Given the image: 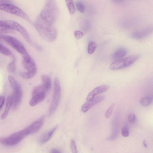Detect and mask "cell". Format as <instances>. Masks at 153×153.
Returning <instances> with one entry per match:
<instances>
[{
    "label": "cell",
    "instance_id": "6da1fadb",
    "mask_svg": "<svg viewBox=\"0 0 153 153\" xmlns=\"http://www.w3.org/2000/svg\"><path fill=\"white\" fill-rule=\"evenodd\" d=\"M34 26L41 37L46 41L51 42L56 38L57 31L53 24L47 21L40 15L36 19Z\"/></svg>",
    "mask_w": 153,
    "mask_h": 153
},
{
    "label": "cell",
    "instance_id": "7a4b0ae2",
    "mask_svg": "<svg viewBox=\"0 0 153 153\" xmlns=\"http://www.w3.org/2000/svg\"><path fill=\"white\" fill-rule=\"evenodd\" d=\"M58 9L55 0H46L40 15L47 21L54 24L58 15Z\"/></svg>",
    "mask_w": 153,
    "mask_h": 153
},
{
    "label": "cell",
    "instance_id": "3957f363",
    "mask_svg": "<svg viewBox=\"0 0 153 153\" xmlns=\"http://www.w3.org/2000/svg\"><path fill=\"white\" fill-rule=\"evenodd\" d=\"M3 21L10 29L19 32L27 42L35 48L38 50H41V48L40 46L33 42L28 32L22 25L12 20H3Z\"/></svg>",
    "mask_w": 153,
    "mask_h": 153
},
{
    "label": "cell",
    "instance_id": "277c9868",
    "mask_svg": "<svg viewBox=\"0 0 153 153\" xmlns=\"http://www.w3.org/2000/svg\"><path fill=\"white\" fill-rule=\"evenodd\" d=\"M23 57V64L27 72L21 73L20 75L24 79H31L37 73L36 64L29 54Z\"/></svg>",
    "mask_w": 153,
    "mask_h": 153
},
{
    "label": "cell",
    "instance_id": "5b68a950",
    "mask_svg": "<svg viewBox=\"0 0 153 153\" xmlns=\"http://www.w3.org/2000/svg\"><path fill=\"white\" fill-rule=\"evenodd\" d=\"M10 84L13 90L12 95L13 99V106L14 110L16 109L21 102L23 95L22 88L16 80L11 76H8Z\"/></svg>",
    "mask_w": 153,
    "mask_h": 153
},
{
    "label": "cell",
    "instance_id": "8992f818",
    "mask_svg": "<svg viewBox=\"0 0 153 153\" xmlns=\"http://www.w3.org/2000/svg\"><path fill=\"white\" fill-rule=\"evenodd\" d=\"M61 97V88L59 79L55 78L54 81V89L53 99L49 110L48 115L51 116L56 110L60 101Z\"/></svg>",
    "mask_w": 153,
    "mask_h": 153
},
{
    "label": "cell",
    "instance_id": "52a82bcc",
    "mask_svg": "<svg viewBox=\"0 0 153 153\" xmlns=\"http://www.w3.org/2000/svg\"><path fill=\"white\" fill-rule=\"evenodd\" d=\"M140 58V56L135 55L116 60L110 65L109 68L113 70H117L128 67L135 63Z\"/></svg>",
    "mask_w": 153,
    "mask_h": 153
},
{
    "label": "cell",
    "instance_id": "ba28073f",
    "mask_svg": "<svg viewBox=\"0 0 153 153\" xmlns=\"http://www.w3.org/2000/svg\"><path fill=\"white\" fill-rule=\"evenodd\" d=\"M1 38L23 57L29 54L23 45L16 38L8 35H1Z\"/></svg>",
    "mask_w": 153,
    "mask_h": 153
},
{
    "label": "cell",
    "instance_id": "9c48e42d",
    "mask_svg": "<svg viewBox=\"0 0 153 153\" xmlns=\"http://www.w3.org/2000/svg\"><path fill=\"white\" fill-rule=\"evenodd\" d=\"M26 136L23 130H22L16 132L7 137L1 138L0 142L6 146H14L18 144Z\"/></svg>",
    "mask_w": 153,
    "mask_h": 153
},
{
    "label": "cell",
    "instance_id": "30bf717a",
    "mask_svg": "<svg viewBox=\"0 0 153 153\" xmlns=\"http://www.w3.org/2000/svg\"><path fill=\"white\" fill-rule=\"evenodd\" d=\"M1 10L21 17L32 24V22L26 14L18 7L12 4H2L0 6Z\"/></svg>",
    "mask_w": 153,
    "mask_h": 153
},
{
    "label": "cell",
    "instance_id": "8fae6325",
    "mask_svg": "<svg viewBox=\"0 0 153 153\" xmlns=\"http://www.w3.org/2000/svg\"><path fill=\"white\" fill-rule=\"evenodd\" d=\"M45 118L44 116L41 117L23 130L27 136L35 134L38 132L43 125Z\"/></svg>",
    "mask_w": 153,
    "mask_h": 153
},
{
    "label": "cell",
    "instance_id": "7c38bea8",
    "mask_svg": "<svg viewBox=\"0 0 153 153\" xmlns=\"http://www.w3.org/2000/svg\"><path fill=\"white\" fill-rule=\"evenodd\" d=\"M153 33V25L136 30L132 33L131 37L136 40H142L147 37Z\"/></svg>",
    "mask_w": 153,
    "mask_h": 153
},
{
    "label": "cell",
    "instance_id": "4fadbf2b",
    "mask_svg": "<svg viewBox=\"0 0 153 153\" xmlns=\"http://www.w3.org/2000/svg\"><path fill=\"white\" fill-rule=\"evenodd\" d=\"M105 98L104 95H100L96 97L93 99L88 101L83 105L81 110L83 113H85L93 106L101 102Z\"/></svg>",
    "mask_w": 153,
    "mask_h": 153
},
{
    "label": "cell",
    "instance_id": "5bb4252c",
    "mask_svg": "<svg viewBox=\"0 0 153 153\" xmlns=\"http://www.w3.org/2000/svg\"><path fill=\"white\" fill-rule=\"evenodd\" d=\"M109 89V86L107 85H103L97 87L89 94L87 100L88 101L93 99L95 96L106 92Z\"/></svg>",
    "mask_w": 153,
    "mask_h": 153
},
{
    "label": "cell",
    "instance_id": "9a60e30c",
    "mask_svg": "<svg viewBox=\"0 0 153 153\" xmlns=\"http://www.w3.org/2000/svg\"><path fill=\"white\" fill-rule=\"evenodd\" d=\"M119 119L117 116L114 117L112 122V135L107 140L109 141L115 140L119 133Z\"/></svg>",
    "mask_w": 153,
    "mask_h": 153
},
{
    "label": "cell",
    "instance_id": "2e32d148",
    "mask_svg": "<svg viewBox=\"0 0 153 153\" xmlns=\"http://www.w3.org/2000/svg\"><path fill=\"white\" fill-rule=\"evenodd\" d=\"M58 126H56L51 130L46 132L40 138L39 143L40 144H44L49 141L53 136L55 131L57 130Z\"/></svg>",
    "mask_w": 153,
    "mask_h": 153
},
{
    "label": "cell",
    "instance_id": "e0dca14e",
    "mask_svg": "<svg viewBox=\"0 0 153 153\" xmlns=\"http://www.w3.org/2000/svg\"><path fill=\"white\" fill-rule=\"evenodd\" d=\"M46 94L43 93L32 95V98L30 102V105L34 107L43 101L45 98Z\"/></svg>",
    "mask_w": 153,
    "mask_h": 153
},
{
    "label": "cell",
    "instance_id": "ac0fdd59",
    "mask_svg": "<svg viewBox=\"0 0 153 153\" xmlns=\"http://www.w3.org/2000/svg\"><path fill=\"white\" fill-rule=\"evenodd\" d=\"M127 52V50L126 48H120L114 52L113 55V58L115 60L123 58L126 55Z\"/></svg>",
    "mask_w": 153,
    "mask_h": 153
},
{
    "label": "cell",
    "instance_id": "d6986e66",
    "mask_svg": "<svg viewBox=\"0 0 153 153\" xmlns=\"http://www.w3.org/2000/svg\"><path fill=\"white\" fill-rule=\"evenodd\" d=\"M13 99L12 95L9 96L7 99L5 109L3 113L1 116V119L3 120L5 119L9 113V109L13 105Z\"/></svg>",
    "mask_w": 153,
    "mask_h": 153
},
{
    "label": "cell",
    "instance_id": "ffe728a7",
    "mask_svg": "<svg viewBox=\"0 0 153 153\" xmlns=\"http://www.w3.org/2000/svg\"><path fill=\"white\" fill-rule=\"evenodd\" d=\"M42 81V85L48 92L49 91L51 87V82L50 78L48 75L45 74L41 76Z\"/></svg>",
    "mask_w": 153,
    "mask_h": 153
},
{
    "label": "cell",
    "instance_id": "44dd1931",
    "mask_svg": "<svg viewBox=\"0 0 153 153\" xmlns=\"http://www.w3.org/2000/svg\"><path fill=\"white\" fill-rule=\"evenodd\" d=\"M14 30L10 29L3 22V20L0 22V33L1 34L13 33H14Z\"/></svg>",
    "mask_w": 153,
    "mask_h": 153
},
{
    "label": "cell",
    "instance_id": "7402d4cb",
    "mask_svg": "<svg viewBox=\"0 0 153 153\" xmlns=\"http://www.w3.org/2000/svg\"><path fill=\"white\" fill-rule=\"evenodd\" d=\"M152 101L151 97L147 96L143 97L140 100L141 105L143 107H148L150 105Z\"/></svg>",
    "mask_w": 153,
    "mask_h": 153
},
{
    "label": "cell",
    "instance_id": "603a6c76",
    "mask_svg": "<svg viewBox=\"0 0 153 153\" xmlns=\"http://www.w3.org/2000/svg\"><path fill=\"white\" fill-rule=\"evenodd\" d=\"M69 13L73 15L75 12V9L73 0H65Z\"/></svg>",
    "mask_w": 153,
    "mask_h": 153
},
{
    "label": "cell",
    "instance_id": "cb8c5ba5",
    "mask_svg": "<svg viewBox=\"0 0 153 153\" xmlns=\"http://www.w3.org/2000/svg\"><path fill=\"white\" fill-rule=\"evenodd\" d=\"M0 52L2 54L6 56H10L12 55L11 51L1 44H0Z\"/></svg>",
    "mask_w": 153,
    "mask_h": 153
},
{
    "label": "cell",
    "instance_id": "d4e9b609",
    "mask_svg": "<svg viewBox=\"0 0 153 153\" xmlns=\"http://www.w3.org/2000/svg\"><path fill=\"white\" fill-rule=\"evenodd\" d=\"M7 68L8 71L11 73H13L15 71L16 60L14 58L9 64Z\"/></svg>",
    "mask_w": 153,
    "mask_h": 153
},
{
    "label": "cell",
    "instance_id": "484cf974",
    "mask_svg": "<svg viewBox=\"0 0 153 153\" xmlns=\"http://www.w3.org/2000/svg\"><path fill=\"white\" fill-rule=\"evenodd\" d=\"M97 45L93 41L90 42L88 47V52L89 54H92L95 51Z\"/></svg>",
    "mask_w": 153,
    "mask_h": 153
},
{
    "label": "cell",
    "instance_id": "4316f807",
    "mask_svg": "<svg viewBox=\"0 0 153 153\" xmlns=\"http://www.w3.org/2000/svg\"><path fill=\"white\" fill-rule=\"evenodd\" d=\"M115 106V104L113 103L111 105L107 110L105 114V117L107 119L109 118L113 112V109Z\"/></svg>",
    "mask_w": 153,
    "mask_h": 153
},
{
    "label": "cell",
    "instance_id": "83f0119b",
    "mask_svg": "<svg viewBox=\"0 0 153 153\" xmlns=\"http://www.w3.org/2000/svg\"><path fill=\"white\" fill-rule=\"evenodd\" d=\"M76 8L81 13H83L85 11V8L84 5L80 1L76 2Z\"/></svg>",
    "mask_w": 153,
    "mask_h": 153
},
{
    "label": "cell",
    "instance_id": "f1b7e54d",
    "mask_svg": "<svg viewBox=\"0 0 153 153\" xmlns=\"http://www.w3.org/2000/svg\"><path fill=\"white\" fill-rule=\"evenodd\" d=\"M128 119L129 121L131 123H134L136 121V117L135 115L133 113L129 115Z\"/></svg>",
    "mask_w": 153,
    "mask_h": 153
},
{
    "label": "cell",
    "instance_id": "f546056e",
    "mask_svg": "<svg viewBox=\"0 0 153 153\" xmlns=\"http://www.w3.org/2000/svg\"><path fill=\"white\" fill-rule=\"evenodd\" d=\"M71 149L72 153H77V149L76 146V145L74 141L72 140L70 144Z\"/></svg>",
    "mask_w": 153,
    "mask_h": 153
},
{
    "label": "cell",
    "instance_id": "4dcf8cb0",
    "mask_svg": "<svg viewBox=\"0 0 153 153\" xmlns=\"http://www.w3.org/2000/svg\"><path fill=\"white\" fill-rule=\"evenodd\" d=\"M74 35L76 39L79 40L83 37V34L80 31L76 30L74 32Z\"/></svg>",
    "mask_w": 153,
    "mask_h": 153
},
{
    "label": "cell",
    "instance_id": "1f68e13d",
    "mask_svg": "<svg viewBox=\"0 0 153 153\" xmlns=\"http://www.w3.org/2000/svg\"><path fill=\"white\" fill-rule=\"evenodd\" d=\"M122 135L124 137H127L129 135V132L128 128L126 127L123 128L122 130Z\"/></svg>",
    "mask_w": 153,
    "mask_h": 153
},
{
    "label": "cell",
    "instance_id": "d6a6232c",
    "mask_svg": "<svg viewBox=\"0 0 153 153\" xmlns=\"http://www.w3.org/2000/svg\"><path fill=\"white\" fill-rule=\"evenodd\" d=\"M5 99L3 96H1L0 97V101H1V107H0V110H1L3 107L4 104Z\"/></svg>",
    "mask_w": 153,
    "mask_h": 153
},
{
    "label": "cell",
    "instance_id": "836d02e7",
    "mask_svg": "<svg viewBox=\"0 0 153 153\" xmlns=\"http://www.w3.org/2000/svg\"><path fill=\"white\" fill-rule=\"evenodd\" d=\"M1 4H12V2L11 0H1Z\"/></svg>",
    "mask_w": 153,
    "mask_h": 153
},
{
    "label": "cell",
    "instance_id": "e575fe53",
    "mask_svg": "<svg viewBox=\"0 0 153 153\" xmlns=\"http://www.w3.org/2000/svg\"><path fill=\"white\" fill-rule=\"evenodd\" d=\"M50 152L51 153H60L61 152L58 149H52L50 151Z\"/></svg>",
    "mask_w": 153,
    "mask_h": 153
},
{
    "label": "cell",
    "instance_id": "d590c367",
    "mask_svg": "<svg viewBox=\"0 0 153 153\" xmlns=\"http://www.w3.org/2000/svg\"><path fill=\"white\" fill-rule=\"evenodd\" d=\"M112 1L114 3H122L124 0H112Z\"/></svg>",
    "mask_w": 153,
    "mask_h": 153
},
{
    "label": "cell",
    "instance_id": "8d00e7d4",
    "mask_svg": "<svg viewBox=\"0 0 153 153\" xmlns=\"http://www.w3.org/2000/svg\"><path fill=\"white\" fill-rule=\"evenodd\" d=\"M143 145H144V146L145 148H147L148 146L146 143L145 141H144L143 142Z\"/></svg>",
    "mask_w": 153,
    "mask_h": 153
}]
</instances>
